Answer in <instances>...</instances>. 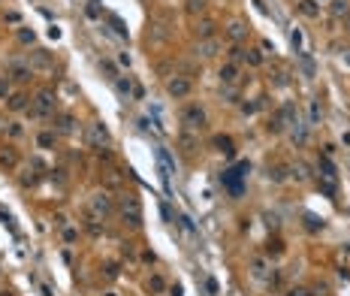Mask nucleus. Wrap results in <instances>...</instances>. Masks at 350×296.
I'll list each match as a JSON object with an SVG mask.
<instances>
[{
  "label": "nucleus",
  "instance_id": "1",
  "mask_svg": "<svg viewBox=\"0 0 350 296\" xmlns=\"http://www.w3.org/2000/svg\"><path fill=\"white\" fill-rule=\"evenodd\" d=\"M55 106H58V97L52 91H40V94L30 100V115L33 118H52L55 115Z\"/></svg>",
  "mask_w": 350,
  "mask_h": 296
},
{
  "label": "nucleus",
  "instance_id": "2",
  "mask_svg": "<svg viewBox=\"0 0 350 296\" xmlns=\"http://www.w3.org/2000/svg\"><path fill=\"white\" fill-rule=\"evenodd\" d=\"M181 124H184V130H203V127H206V109H203V106H197V103L184 106V112H181Z\"/></svg>",
  "mask_w": 350,
  "mask_h": 296
},
{
  "label": "nucleus",
  "instance_id": "3",
  "mask_svg": "<svg viewBox=\"0 0 350 296\" xmlns=\"http://www.w3.org/2000/svg\"><path fill=\"white\" fill-rule=\"evenodd\" d=\"M121 218H124V224L130 227H142V209L133 197H124L121 200Z\"/></svg>",
  "mask_w": 350,
  "mask_h": 296
},
{
  "label": "nucleus",
  "instance_id": "4",
  "mask_svg": "<svg viewBox=\"0 0 350 296\" xmlns=\"http://www.w3.org/2000/svg\"><path fill=\"white\" fill-rule=\"evenodd\" d=\"M166 91H169V97H175V100H184V97L190 94V79H184V76H175V79H169V82H166Z\"/></svg>",
  "mask_w": 350,
  "mask_h": 296
},
{
  "label": "nucleus",
  "instance_id": "5",
  "mask_svg": "<svg viewBox=\"0 0 350 296\" xmlns=\"http://www.w3.org/2000/svg\"><path fill=\"white\" fill-rule=\"evenodd\" d=\"M91 209H94L97 215H112L115 203H112V197H109L106 191H97V194L91 197Z\"/></svg>",
  "mask_w": 350,
  "mask_h": 296
},
{
  "label": "nucleus",
  "instance_id": "6",
  "mask_svg": "<svg viewBox=\"0 0 350 296\" xmlns=\"http://www.w3.org/2000/svg\"><path fill=\"white\" fill-rule=\"evenodd\" d=\"M30 76H33L30 64H24V61H12V64H9V79H12V82H27Z\"/></svg>",
  "mask_w": 350,
  "mask_h": 296
},
{
  "label": "nucleus",
  "instance_id": "7",
  "mask_svg": "<svg viewBox=\"0 0 350 296\" xmlns=\"http://www.w3.org/2000/svg\"><path fill=\"white\" fill-rule=\"evenodd\" d=\"M91 142H94V148H109V142H112L109 130H106L100 121H94V124H91Z\"/></svg>",
  "mask_w": 350,
  "mask_h": 296
},
{
  "label": "nucleus",
  "instance_id": "8",
  "mask_svg": "<svg viewBox=\"0 0 350 296\" xmlns=\"http://www.w3.org/2000/svg\"><path fill=\"white\" fill-rule=\"evenodd\" d=\"M220 82H223V85H236V82H239V64H236V61H226V64L220 67Z\"/></svg>",
  "mask_w": 350,
  "mask_h": 296
},
{
  "label": "nucleus",
  "instance_id": "9",
  "mask_svg": "<svg viewBox=\"0 0 350 296\" xmlns=\"http://www.w3.org/2000/svg\"><path fill=\"white\" fill-rule=\"evenodd\" d=\"M55 142H58L55 130H40V133H36V148H43V151H52Z\"/></svg>",
  "mask_w": 350,
  "mask_h": 296
},
{
  "label": "nucleus",
  "instance_id": "10",
  "mask_svg": "<svg viewBox=\"0 0 350 296\" xmlns=\"http://www.w3.org/2000/svg\"><path fill=\"white\" fill-rule=\"evenodd\" d=\"M75 130V118L72 115H55V133H72Z\"/></svg>",
  "mask_w": 350,
  "mask_h": 296
},
{
  "label": "nucleus",
  "instance_id": "11",
  "mask_svg": "<svg viewBox=\"0 0 350 296\" xmlns=\"http://www.w3.org/2000/svg\"><path fill=\"white\" fill-rule=\"evenodd\" d=\"M226 36H229V40H232V43H236V46H239V43L245 40V36H248V27H245L242 21H232V24L226 27Z\"/></svg>",
  "mask_w": 350,
  "mask_h": 296
},
{
  "label": "nucleus",
  "instance_id": "12",
  "mask_svg": "<svg viewBox=\"0 0 350 296\" xmlns=\"http://www.w3.org/2000/svg\"><path fill=\"white\" fill-rule=\"evenodd\" d=\"M6 106L12 109V112H24V109H30V97H27V94H12V97L6 100Z\"/></svg>",
  "mask_w": 350,
  "mask_h": 296
},
{
  "label": "nucleus",
  "instance_id": "13",
  "mask_svg": "<svg viewBox=\"0 0 350 296\" xmlns=\"http://www.w3.org/2000/svg\"><path fill=\"white\" fill-rule=\"evenodd\" d=\"M115 88H118V94H121V97H133L136 82H133L130 76H118V79H115Z\"/></svg>",
  "mask_w": 350,
  "mask_h": 296
},
{
  "label": "nucleus",
  "instance_id": "14",
  "mask_svg": "<svg viewBox=\"0 0 350 296\" xmlns=\"http://www.w3.org/2000/svg\"><path fill=\"white\" fill-rule=\"evenodd\" d=\"M248 266H251V272H254L257 278H263V275L269 272V263H266V257H260V254H254V257H251V263H248Z\"/></svg>",
  "mask_w": 350,
  "mask_h": 296
},
{
  "label": "nucleus",
  "instance_id": "15",
  "mask_svg": "<svg viewBox=\"0 0 350 296\" xmlns=\"http://www.w3.org/2000/svg\"><path fill=\"white\" fill-rule=\"evenodd\" d=\"M242 61H245L248 67H260V64H263V52H260V49H242Z\"/></svg>",
  "mask_w": 350,
  "mask_h": 296
},
{
  "label": "nucleus",
  "instance_id": "16",
  "mask_svg": "<svg viewBox=\"0 0 350 296\" xmlns=\"http://www.w3.org/2000/svg\"><path fill=\"white\" fill-rule=\"evenodd\" d=\"M317 166L323 169V178H329V181H335V178H338V172H335V163L329 160V154H323V157L317 160Z\"/></svg>",
  "mask_w": 350,
  "mask_h": 296
},
{
  "label": "nucleus",
  "instance_id": "17",
  "mask_svg": "<svg viewBox=\"0 0 350 296\" xmlns=\"http://www.w3.org/2000/svg\"><path fill=\"white\" fill-rule=\"evenodd\" d=\"M217 46H220V43L214 40V36H211V40H203V43H200V52H197V55H203V58H211V55L217 52Z\"/></svg>",
  "mask_w": 350,
  "mask_h": 296
},
{
  "label": "nucleus",
  "instance_id": "18",
  "mask_svg": "<svg viewBox=\"0 0 350 296\" xmlns=\"http://www.w3.org/2000/svg\"><path fill=\"white\" fill-rule=\"evenodd\" d=\"M332 15L335 18H341V15L347 18L350 15V0H332Z\"/></svg>",
  "mask_w": 350,
  "mask_h": 296
},
{
  "label": "nucleus",
  "instance_id": "19",
  "mask_svg": "<svg viewBox=\"0 0 350 296\" xmlns=\"http://www.w3.org/2000/svg\"><path fill=\"white\" fill-rule=\"evenodd\" d=\"M299 9H302V15H308V18H317V15H320V6L314 3V0H302Z\"/></svg>",
  "mask_w": 350,
  "mask_h": 296
},
{
  "label": "nucleus",
  "instance_id": "20",
  "mask_svg": "<svg viewBox=\"0 0 350 296\" xmlns=\"http://www.w3.org/2000/svg\"><path fill=\"white\" fill-rule=\"evenodd\" d=\"M15 163H18V157H15V151H12V148H6V151H0V166L15 169Z\"/></svg>",
  "mask_w": 350,
  "mask_h": 296
},
{
  "label": "nucleus",
  "instance_id": "21",
  "mask_svg": "<svg viewBox=\"0 0 350 296\" xmlns=\"http://www.w3.org/2000/svg\"><path fill=\"white\" fill-rule=\"evenodd\" d=\"M269 178H272V181H287V166H284V163L269 166Z\"/></svg>",
  "mask_w": 350,
  "mask_h": 296
},
{
  "label": "nucleus",
  "instance_id": "22",
  "mask_svg": "<svg viewBox=\"0 0 350 296\" xmlns=\"http://www.w3.org/2000/svg\"><path fill=\"white\" fill-rule=\"evenodd\" d=\"M148 290H151V293H163V290H166L163 275H151V278H148Z\"/></svg>",
  "mask_w": 350,
  "mask_h": 296
},
{
  "label": "nucleus",
  "instance_id": "23",
  "mask_svg": "<svg viewBox=\"0 0 350 296\" xmlns=\"http://www.w3.org/2000/svg\"><path fill=\"white\" fill-rule=\"evenodd\" d=\"M9 97H12V79L0 76V100H9Z\"/></svg>",
  "mask_w": 350,
  "mask_h": 296
},
{
  "label": "nucleus",
  "instance_id": "24",
  "mask_svg": "<svg viewBox=\"0 0 350 296\" xmlns=\"http://www.w3.org/2000/svg\"><path fill=\"white\" fill-rule=\"evenodd\" d=\"M214 145L220 148V151H226L229 157H232V151H236V148H232V139H229V136H214Z\"/></svg>",
  "mask_w": 350,
  "mask_h": 296
},
{
  "label": "nucleus",
  "instance_id": "25",
  "mask_svg": "<svg viewBox=\"0 0 350 296\" xmlns=\"http://www.w3.org/2000/svg\"><path fill=\"white\" fill-rule=\"evenodd\" d=\"M200 40H211V36H214V21H200Z\"/></svg>",
  "mask_w": 350,
  "mask_h": 296
},
{
  "label": "nucleus",
  "instance_id": "26",
  "mask_svg": "<svg viewBox=\"0 0 350 296\" xmlns=\"http://www.w3.org/2000/svg\"><path fill=\"white\" fill-rule=\"evenodd\" d=\"M181 145H184V151H193V148H197V139H193V133H190V130H184V133H181Z\"/></svg>",
  "mask_w": 350,
  "mask_h": 296
},
{
  "label": "nucleus",
  "instance_id": "27",
  "mask_svg": "<svg viewBox=\"0 0 350 296\" xmlns=\"http://www.w3.org/2000/svg\"><path fill=\"white\" fill-rule=\"evenodd\" d=\"M308 115H311V124H317V121H320V103H317V100H311Z\"/></svg>",
  "mask_w": 350,
  "mask_h": 296
},
{
  "label": "nucleus",
  "instance_id": "28",
  "mask_svg": "<svg viewBox=\"0 0 350 296\" xmlns=\"http://www.w3.org/2000/svg\"><path fill=\"white\" fill-rule=\"evenodd\" d=\"M290 43H293V49H296V52H302V30H299V27H293V30H290Z\"/></svg>",
  "mask_w": 350,
  "mask_h": 296
},
{
  "label": "nucleus",
  "instance_id": "29",
  "mask_svg": "<svg viewBox=\"0 0 350 296\" xmlns=\"http://www.w3.org/2000/svg\"><path fill=\"white\" fill-rule=\"evenodd\" d=\"M109 21H112V27H115V33H118V36H127V27H124V21L118 15H112Z\"/></svg>",
  "mask_w": 350,
  "mask_h": 296
},
{
  "label": "nucleus",
  "instance_id": "30",
  "mask_svg": "<svg viewBox=\"0 0 350 296\" xmlns=\"http://www.w3.org/2000/svg\"><path fill=\"white\" fill-rule=\"evenodd\" d=\"M320 191H323L326 197H335V181H329V178H320Z\"/></svg>",
  "mask_w": 350,
  "mask_h": 296
},
{
  "label": "nucleus",
  "instance_id": "31",
  "mask_svg": "<svg viewBox=\"0 0 350 296\" xmlns=\"http://www.w3.org/2000/svg\"><path fill=\"white\" fill-rule=\"evenodd\" d=\"M100 67H103V70L109 73V79H112V82L118 79V70H115V64H112V61H100Z\"/></svg>",
  "mask_w": 350,
  "mask_h": 296
},
{
  "label": "nucleus",
  "instance_id": "32",
  "mask_svg": "<svg viewBox=\"0 0 350 296\" xmlns=\"http://www.w3.org/2000/svg\"><path fill=\"white\" fill-rule=\"evenodd\" d=\"M18 40H21V43H33V40H36V33H33V30H27V27H21V30H18Z\"/></svg>",
  "mask_w": 350,
  "mask_h": 296
},
{
  "label": "nucleus",
  "instance_id": "33",
  "mask_svg": "<svg viewBox=\"0 0 350 296\" xmlns=\"http://www.w3.org/2000/svg\"><path fill=\"white\" fill-rule=\"evenodd\" d=\"M88 18H100V0H91L88 3Z\"/></svg>",
  "mask_w": 350,
  "mask_h": 296
},
{
  "label": "nucleus",
  "instance_id": "34",
  "mask_svg": "<svg viewBox=\"0 0 350 296\" xmlns=\"http://www.w3.org/2000/svg\"><path fill=\"white\" fill-rule=\"evenodd\" d=\"M79 239V230H72V227H64V242L70 245V242H75Z\"/></svg>",
  "mask_w": 350,
  "mask_h": 296
},
{
  "label": "nucleus",
  "instance_id": "35",
  "mask_svg": "<svg viewBox=\"0 0 350 296\" xmlns=\"http://www.w3.org/2000/svg\"><path fill=\"white\" fill-rule=\"evenodd\" d=\"M284 296H311V290H308V287H290Z\"/></svg>",
  "mask_w": 350,
  "mask_h": 296
},
{
  "label": "nucleus",
  "instance_id": "36",
  "mask_svg": "<svg viewBox=\"0 0 350 296\" xmlns=\"http://www.w3.org/2000/svg\"><path fill=\"white\" fill-rule=\"evenodd\" d=\"M305 221H308V230H320L323 227V221H317L314 215H305Z\"/></svg>",
  "mask_w": 350,
  "mask_h": 296
},
{
  "label": "nucleus",
  "instance_id": "37",
  "mask_svg": "<svg viewBox=\"0 0 350 296\" xmlns=\"http://www.w3.org/2000/svg\"><path fill=\"white\" fill-rule=\"evenodd\" d=\"M187 9H190V15L203 12V0H190V3H187Z\"/></svg>",
  "mask_w": 350,
  "mask_h": 296
},
{
  "label": "nucleus",
  "instance_id": "38",
  "mask_svg": "<svg viewBox=\"0 0 350 296\" xmlns=\"http://www.w3.org/2000/svg\"><path fill=\"white\" fill-rule=\"evenodd\" d=\"M6 133H9L12 139H18V136H21V124H15V121H12V124L6 127Z\"/></svg>",
  "mask_w": 350,
  "mask_h": 296
},
{
  "label": "nucleus",
  "instance_id": "39",
  "mask_svg": "<svg viewBox=\"0 0 350 296\" xmlns=\"http://www.w3.org/2000/svg\"><path fill=\"white\" fill-rule=\"evenodd\" d=\"M103 272H106V278H118V266H115V263L103 266Z\"/></svg>",
  "mask_w": 350,
  "mask_h": 296
},
{
  "label": "nucleus",
  "instance_id": "40",
  "mask_svg": "<svg viewBox=\"0 0 350 296\" xmlns=\"http://www.w3.org/2000/svg\"><path fill=\"white\" fill-rule=\"evenodd\" d=\"M257 106H260V103H242V112H245V115H254Z\"/></svg>",
  "mask_w": 350,
  "mask_h": 296
},
{
  "label": "nucleus",
  "instance_id": "41",
  "mask_svg": "<svg viewBox=\"0 0 350 296\" xmlns=\"http://www.w3.org/2000/svg\"><path fill=\"white\" fill-rule=\"evenodd\" d=\"M21 184H24V188H30V184H36V175L30 172V175H21Z\"/></svg>",
  "mask_w": 350,
  "mask_h": 296
},
{
  "label": "nucleus",
  "instance_id": "42",
  "mask_svg": "<svg viewBox=\"0 0 350 296\" xmlns=\"http://www.w3.org/2000/svg\"><path fill=\"white\" fill-rule=\"evenodd\" d=\"M206 287H209V293H211V296H217V281H214V278H209V281H206Z\"/></svg>",
  "mask_w": 350,
  "mask_h": 296
},
{
  "label": "nucleus",
  "instance_id": "43",
  "mask_svg": "<svg viewBox=\"0 0 350 296\" xmlns=\"http://www.w3.org/2000/svg\"><path fill=\"white\" fill-rule=\"evenodd\" d=\"M118 64H121V67H130V55H127V52H121V55H118Z\"/></svg>",
  "mask_w": 350,
  "mask_h": 296
},
{
  "label": "nucleus",
  "instance_id": "44",
  "mask_svg": "<svg viewBox=\"0 0 350 296\" xmlns=\"http://www.w3.org/2000/svg\"><path fill=\"white\" fill-rule=\"evenodd\" d=\"M6 21H9V24H18V21H21V15H18V12H9V15H6Z\"/></svg>",
  "mask_w": 350,
  "mask_h": 296
},
{
  "label": "nucleus",
  "instance_id": "45",
  "mask_svg": "<svg viewBox=\"0 0 350 296\" xmlns=\"http://www.w3.org/2000/svg\"><path fill=\"white\" fill-rule=\"evenodd\" d=\"M169 290V296H181V284H172V287H166Z\"/></svg>",
  "mask_w": 350,
  "mask_h": 296
},
{
  "label": "nucleus",
  "instance_id": "46",
  "mask_svg": "<svg viewBox=\"0 0 350 296\" xmlns=\"http://www.w3.org/2000/svg\"><path fill=\"white\" fill-rule=\"evenodd\" d=\"M103 296H121V293H118V290H112V287H109V290H103Z\"/></svg>",
  "mask_w": 350,
  "mask_h": 296
},
{
  "label": "nucleus",
  "instance_id": "47",
  "mask_svg": "<svg viewBox=\"0 0 350 296\" xmlns=\"http://www.w3.org/2000/svg\"><path fill=\"white\" fill-rule=\"evenodd\" d=\"M0 296H15V293L12 290H0Z\"/></svg>",
  "mask_w": 350,
  "mask_h": 296
},
{
  "label": "nucleus",
  "instance_id": "48",
  "mask_svg": "<svg viewBox=\"0 0 350 296\" xmlns=\"http://www.w3.org/2000/svg\"><path fill=\"white\" fill-rule=\"evenodd\" d=\"M314 3H326V0H314Z\"/></svg>",
  "mask_w": 350,
  "mask_h": 296
},
{
  "label": "nucleus",
  "instance_id": "49",
  "mask_svg": "<svg viewBox=\"0 0 350 296\" xmlns=\"http://www.w3.org/2000/svg\"><path fill=\"white\" fill-rule=\"evenodd\" d=\"M347 27H350V15H347Z\"/></svg>",
  "mask_w": 350,
  "mask_h": 296
}]
</instances>
